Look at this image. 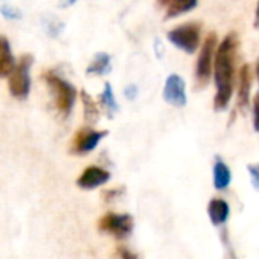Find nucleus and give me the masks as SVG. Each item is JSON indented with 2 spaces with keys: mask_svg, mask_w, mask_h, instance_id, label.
Segmentation results:
<instances>
[{
  "mask_svg": "<svg viewBox=\"0 0 259 259\" xmlns=\"http://www.w3.org/2000/svg\"><path fill=\"white\" fill-rule=\"evenodd\" d=\"M236 48H238L236 35L229 34L227 37L223 38L221 45L218 46V49L215 52L213 76H215L217 93H215V99H213V108L217 111L224 110L232 99Z\"/></svg>",
  "mask_w": 259,
  "mask_h": 259,
  "instance_id": "nucleus-1",
  "label": "nucleus"
},
{
  "mask_svg": "<svg viewBox=\"0 0 259 259\" xmlns=\"http://www.w3.org/2000/svg\"><path fill=\"white\" fill-rule=\"evenodd\" d=\"M45 81L49 87V92L54 98V102H55V107L58 108V111L63 114V116H69L72 108H73V104H75V99H76V90L75 87L67 82L66 79H63L61 76H58L57 73H52V72H48L45 73Z\"/></svg>",
  "mask_w": 259,
  "mask_h": 259,
  "instance_id": "nucleus-2",
  "label": "nucleus"
},
{
  "mask_svg": "<svg viewBox=\"0 0 259 259\" xmlns=\"http://www.w3.org/2000/svg\"><path fill=\"white\" fill-rule=\"evenodd\" d=\"M34 63V58L26 54L20 58L19 64L14 67V70L10 73V92L17 99H26L31 92V66Z\"/></svg>",
  "mask_w": 259,
  "mask_h": 259,
  "instance_id": "nucleus-3",
  "label": "nucleus"
},
{
  "mask_svg": "<svg viewBox=\"0 0 259 259\" xmlns=\"http://www.w3.org/2000/svg\"><path fill=\"white\" fill-rule=\"evenodd\" d=\"M168 40L179 49L194 54L200 45V26L197 23H186L168 32Z\"/></svg>",
  "mask_w": 259,
  "mask_h": 259,
  "instance_id": "nucleus-4",
  "label": "nucleus"
},
{
  "mask_svg": "<svg viewBox=\"0 0 259 259\" xmlns=\"http://www.w3.org/2000/svg\"><path fill=\"white\" fill-rule=\"evenodd\" d=\"M98 227L102 232L111 233L117 239H123L133 232V218H132V215H128V213L108 212L99 220Z\"/></svg>",
  "mask_w": 259,
  "mask_h": 259,
  "instance_id": "nucleus-5",
  "label": "nucleus"
},
{
  "mask_svg": "<svg viewBox=\"0 0 259 259\" xmlns=\"http://www.w3.org/2000/svg\"><path fill=\"white\" fill-rule=\"evenodd\" d=\"M215 48H217V35L212 32L207 35V38L204 40L201 51H200V57L197 61V69H195V75L197 79L201 85H204L210 75H212V69H213V61H215Z\"/></svg>",
  "mask_w": 259,
  "mask_h": 259,
  "instance_id": "nucleus-6",
  "label": "nucleus"
},
{
  "mask_svg": "<svg viewBox=\"0 0 259 259\" xmlns=\"http://www.w3.org/2000/svg\"><path fill=\"white\" fill-rule=\"evenodd\" d=\"M105 136L107 132H93L90 128H82L75 135V139L72 142V153L87 154L93 151Z\"/></svg>",
  "mask_w": 259,
  "mask_h": 259,
  "instance_id": "nucleus-7",
  "label": "nucleus"
},
{
  "mask_svg": "<svg viewBox=\"0 0 259 259\" xmlns=\"http://www.w3.org/2000/svg\"><path fill=\"white\" fill-rule=\"evenodd\" d=\"M163 99L176 107L186 105V84L183 78L177 73H171L165 82Z\"/></svg>",
  "mask_w": 259,
  "mask_h": 259,
  "instance_id": "nucleus-8",
  "label": "nucleus"
},
{
  "mask_svg": "<svg viewBox=\"0 0 259 259\" xmlns=\"http://www.w3.org/2000/svg\"><path fill=\"white\" fill-rule=\"evenodd\" d=\"M110 180V172L99 166H89L79 176L76 185L82 189H95L98 186L105 185Z\"/></svg>",
  "mask_w": 259,
  "mask_h": 259,
  "instance_id": "nucleus-9",
  "label": "nucleus"
},
{
  "mask_svg": "<svg viewBox=\"0 0 259 259\" xmlns=\"http://www.w3.org/2000/svg\"><path fill=\"white\" fill-rule=\"evenodd\" d=\"M251 90V70L248 64H244L239 70V87H238V107L247 110Z\"/></svg>",
  "mask_w": 259,
  "mask_h": 259,
  "instance_id": "nucleus-10",
  "label": "nucleus"
},
{
  "mask_svg": "<svg viewBox=\"0 0 259 259\" xmlns=\"http://www.w3.org/2000/svg\"><path fill=\"white\" fill-rule=\"evenodd\" d=\"M16 67V60L11 52V45L7 37L0 35V78L10 76Z\"/></svg>",
  "mask_w": 259,
  "mask_h": 259,
  "instance_id": "nucleus-11",
  "label": "nucleus"
},
{
  "mask_svg": "<svg viewBox=\"0 0 259 259\" xmlns=\"http://www.w3.org/2000/svg\"><path fill=\"white\" fill-rule=\"evenodd\" d=\"M207 213H209L210 221L215 226H221V224H224L227 221L229 213H230V207H229V204L224 200L212 198L209 206H207Z\"/></svg>",
  "mask_w": 259,
  "mask_h": 259,
  "instance_id": "nucleus-12",
  "label": "nucleus"
},
{
  "mask_svg": "<svg viewBox=\"0 0 259 259\" xmlns=\"http://www.w3.org/2000/svg\"><path fill=\"white\" fill-rule=\"evenodd\" d=\"M230 180H232V174H230L229 166L221 159H217V162L213 165V186H215V189L224 191L230 185Z\"/></svg>",
  "mask_w": 259,
  "mask_h": 259,
  "instance_id": "nucleus-13",
  "label": "nucleus"
},
{
  "mask_svg": "<svg viewBox=\"0 0 259 259\" xmlns=\"http://www.w3.org/2000/svg\"><path fill=\"white\" fill-rule=\"evenodd\" d=\"M197 4H198V0H169L166 19H174L188 11H192L197 7Z\"/></svg>",
  "mask_w": 259,
  "mask_h": 259,
  "instance_id": "nucleus-14",
  "label": "nucleus"
},
{
  "mask_svg": "<svg viewBox=\"0 0 259 259\" xmlns=\"http://www.w3.org/2000/svg\"><path fill=\"white\" fill-rule=\"evenodd\" d=\"M111 70V66H110V57L108 54L105 52H99L95 55L93 61L90 63V66L87 67V73L89 75H107L108 72Z\"/></svg>",
  "mask_w": 259,
  "mask_h": 259,
  "instance_id": "nucleus-15",
  "label": "nucleus"
},
{
  "mask_svg": "<svg viewBox=\"0 0 259 259\" xmlns=\"http://www.w3.org/2000/svg\"><path fill=\"white\" fill-rule=\"evenodd\" d=\"M81 101H82V105H84V119L89 125H93L96 123V120L99 119V108L96 105V102L92 99V96L82 90L81 92Z\"/></svg>",
  "mask_w": 259,
  "mask_h": 259,
  "instance_id": "nucleus-16",
  "label": "nucleus"
},
{
  "mask_svg": "<svg viewBox=\"0 0 259 259\" xmlns=\"http://www.w3.org/2000/svg\"><path fill=\"white\" fill-rule=\"evenodd\" d=\"M99 101L105 107V110L108 111V116H113L119 110V105H117V101L114 98L113 89H111V85L108 82H105V87H104V92L99 96Z\"/></svg>",
  "mask_w": 259,
  "mask_h": 259,
  "instance_id": "nucleus-17",
  "label": "nucleus"
},
{
  "mask_svg": "<svg viewBox=\"0 0 259 259\" xmlns=\"http://www.w3.org/2000/svg\"><path fill=\"white\" fill-rule=\"evenodd\" d=\"M0 14H2V17L7 19V20H20L22 19V13L17 8H14V7H11L8 4L0 7Z\"/></svg>",
  "mask_w": 259,
  "mask_h": 259,
  "instance_id": "nucleus-18",
  "label": "nucleus"
},
{
  "mask_svg": "<svg viewBox=\"0 0 259 259\" xmlns=\"http://www.w3.org/2000/svg\"><path fill=\"white\" fill-rule=\"evenodd\" d=\"M253 128L254 132L259 133V92L256 93L253 101Z\"/></svg>",
  "mask_w": 259,
  "mask_h": 259,
  "instance_id": "nucleus-19",
  "label": "nucleus"
},
{
  "mask_svg": "<svg viewBox=\"0 0 259 259\" xmlns=\"http://www.w3.org/2000/svg\"><path fill=\"white\" fill-rule=\"evenodd\" d=\"M46 29H48V34H49L51 37H57V35L60 34V31L63 29V23H60V22L55 20V19H51V23L46 26Z\"/></svg>",
  "mask_w": 259,
  "mask_h": 259,
  "instance_id": "nucleus-20",
  "label": "nucleus"
},
{
  "mask_svg": "<svg viewBox=\"0 0 259 259\" xmlns=\"http://www.w3.org/2000/svg\"><path fill=\"white\" fill-rule=\"evenodd\" d=\"M248 172L251 177V183L256 189H259V163L248 165Z\"/></svg>",
  "mask_w": 259,
  "mask_h": 259,
  "instance_id": "nucleus-21",
  "label": "nucleus"
},
{
  "mask_svg": "<svg viewBox=\"0 0 259 259\" xmlns=\"http://www.w3.org/2000/svg\"><path fill=\"white\" fill-rule=\"evenodd\" d=\"M117 254H119L120 259H139L138 254H136L135 251L128 250V248H125V247H119V248H117Z\"/></svg>",
  "mask_w": 259,
  "mask_h": 259,
  "instance_id": "nucleus-22",
  "label": "nucleus"
},
{
  "mask_svg": "<svg viewBox=\"0 0 259 259\" xmlns=\"http://www.w3.org/2000/svg\"><path fill=\"white\" fill-rule=\"evenodd\" d=\"M125 96L130 99V101H133L136 96H138V87L136 85H128L125 89Z\"/></svg>",
  "mask_w": 259,
  "mask_h": 259,
  "instance_id": "nucleus-23",
  "label": "nucleus"
},
{
  "mask_svg": "<svg viewBox=\"0 0 259 259\" xmlns=\"http://www.w3.org/2000/svg\"><path fill=\"white\" fill-rule=\"evenodd\" d=\"M75 2H76V0H60L58 7H60V8H69V7L75 5Z\"/></svg>",
  "mask_w": 259,
  "mask_h": 259,
  "instance_id": "nucleus-24",
  "label": "nucleus"
},
{
  "mask_svg": "<svg viewBox=\"0 0 259 259\" xmlns=\"http://www.w3.org/2000/svg\"><path fill=\"white\" fill-rule=\"evenodd\" d=\"M254 26L259 28V2H257V8H256V17H254Z\"/></svg>",
  "mask_w": 259,
  "mask_h": 259,
  "instance_id": "nucleus-25",
  "label": "nucleus"
},
{
  "mask_svg": "<svg viewBox=\"0 0 259 259\" xmlns=\"http://www.w3.org/2000/svg\"><path fill=\"white\" fill-rule=\"evenodd\" d=\"M256 76H257V82H259V60L256 63Z\"/></svg>",
  "mask_w": 259,
  "mask_h": 259,
  "instance_id": "nucleus-26",
  "label": "nucleus"
},
{
  "mask_svg": "<svg viewBox=\"0 0 259 259\" xmlns=\"http://www.w3.org/2000/svg\"><path fill=\"white\" fill-rule=\"evenodd\" d=\"M0 2H5V0H0Z\"/></svg>",
  "mask_w": 259,
  "mask_h": 259,
  "instance_id": "nucleus-27",
  "label": "nucleus"
}]
</instances>
